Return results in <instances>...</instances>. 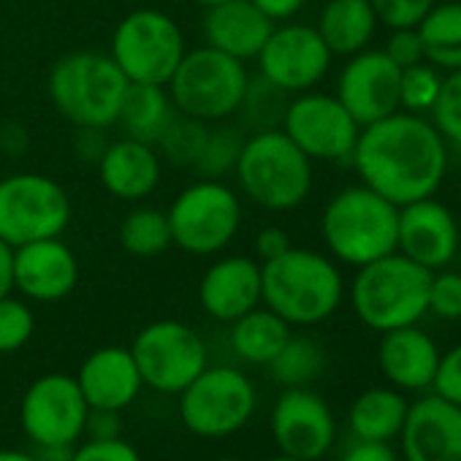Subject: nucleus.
<instances>
[{"instance_id": "aec40b11", "label": "nucleus", "mask_w": 461, "mask_h": 461, "mask_svg": "<svg viewBox=\"0 0 461 461\" xmlns=\"http://www.w3.org/2000/svg\"><path fill=\"white\" fill-rule=\"evenodd\" d=\"M77 283L79 261L60 237L14 248V291L25 299L52 304L66 299Z\"/></svg>"}, {"instance_id": "58836bf2", "label": "nucleus", "mask_w": 461, "mask_h": 461, "mask_svg": "<svg viewBox=\"0 0 461 461\" xmlns=\"http://www.w3.org/2000/svg\"><path fill=\"white\" fill-rule=\"evenodd\" d=\"M429 312L445 321L461 318V272L437 269L429 280Z\"/></svg>"}, {"instance_id": "6e6552de", "label": "nucleus", "mask_w": 461, "mask_h": 461, "mask_svg": "<svg viewBox=\"0 0 461 461\" xmlns=\"http://www.w3.org/2000/svg\"><path fill=\"white\" fill-rule=\"evenodd\" d=\"M171 242L190 256H217L237 240L242 201L222 179L198 176L168 206Z\"/></svg>"}, {"instance_id": "6ab92c4d", "label": "nucleus", "mask_w": 461, "mask_h": 461, "mask_svg": "<svg viewBox=\"0 0 461 461\" xmlns=\"http://www.w3.org/2000/svg\"><path fill=\"white\" fill-rule=\"evenodd\" d=\"M399 437L404 461H461V407L429 393L407 407Z\"/></svg>"}, {"instance_id": "20e7f679", "label": "nucleus", "mask_w": 461, "mask_h": 461, "mask_svg": "<svg viewBox=\"0 0 461 461\" xmlns=\"http://www.w3.org/2000/svg\"><path fill=\"white\" fill-rule=\"evenodd\" d=\"M431 272L402 253L383 256L356 269L350 283V304L356 318L372 331H393L415 326L429 312Z\"/></svg>"}, {"instance_id": "a19ab883", "label": "nucleus", "mask_w": 461, "mask_h": 461, "mask_svg": "<svg viewBox=\"0 0 461 461\" xmlns=\"http://www.w3.org/2000/svg\"><path fill=\"white\" fill-rule=\"evenodd\" d=\"M431 391L461 407V345H456L445 356H439Z\"/></svg>"}, {"instance_id": "37998d69", "label": "nucleus", "mask_w": 461, "mask_h": 461, "mask_svg": "<svg viewBox=\"0 0 461 461\" xmlns=\"http://www.w3.org/2000/svg\"><path fill=\"white\" fill-rule=\"evenodd\" d=\"M383 52L396 68H410L415 63H423V44L415 28H396L391 31Z\"/></svg>"}, {"instance_id": "f704fd0d", "label": "nucleus", "mask_w": 461, "mask_h": 461, "mask_svg": "<svg viewBox=\"0 0 461 461\" xmlns=\"http://www.w3.org/2000/svg\"><path fill=\"white\" fill-rule=\"evenodd\" d=\"M288 93L275 87L269 79H264L261 74L253 79L250 77V85H248V93H245V101L240 106L237 114H245L248 125L253 131H269V128H280L283 125V114H285V106H288Z\"/></svg>"}, {"instance_id": "4d7b16f0", "label": "nucleus", "mask_w": 461, "mask_h": 461, "mask_svg": "<svg viewBox=\"0 0 461 461\" xmlns=\"http://www.w3.org/2000/svg\"><path fill=\"white\" fill-rule=\"evenodd\" d=\"M136 4H149V0H136Z\"/></svg>"}, {"instance_id": "0eeeda50", "label": "nucleus", "mask_w": 461, "mask_h": 461, "mask_svg": "<svg viewBox=\"0 0 461 461\" xmlns=\"http://www.w3.org/2000/svg\"><path fill=\"white\" fill-rule=\"evenodd\" d=\"M248 85L250 74L242 60L203 44L185 52L166 87L179 114L201 122H222L240 112Z\"/></svg>"}, {"instance_id": "412c9836", "label": "nucleus", "mask_w": 461, "mask_h": 461, "mask_svg": "<svg viewBox=\"0 0 461 461\" xmlns=\"http://www.w3.org/2000/svg\"><path fill=\"white\" fill-rule=\"evenodd\" d=\"M198 302L220 323H234L261 307V261L250 256L217 258L198 283Z\"/></svg>"}, {"instance_id": "49530a36", "label": "nucleus", "mask_w": 461, "mask_h": 461, "mask_svg": "<svg viewBox=\"0 0 461 461\" xmlns=\"http://www.w3.org/2000/svg\"><path fill=\"white\" fill-rule=\"evenodd\" d=\"M106 144H109V139L104 136V128H77L74 149H77L79 160L98 163L104 149H106Z\"/></svg>"}, {"instance_id": "423d86ee", "label": "nucleus", "mask_w": 461, "mask_h": 461, "mask_svg": "<svg viewBox=\"0 0 461 461\" xmlns=\"http://www.w3.org/2000/svg\"><path fill=\"white\" fill-rule=\"evenodd\" d=\"M128 79L104 52H71L60 58L47 79L50 98L63 120L77 128L117 125Z\"/></svg>"}, {"instance_id": "7c9ffc66", "label": "nucleus", "mask_w": 461, "mask_h": 461, "mask_svg": "<svg viewBox=\"0 0 461 461\" xmlns=\"http://www.w3.org/2000/svg\"><path fill=\"white\" fill-rule=\"evenodd\" d=\"M120 245L128 256L136 258H155L166 253L174 245L168 214L152 206L131 209L120 222Z\"/></svg>"}, {"instance_id": "e433bc0d", "label": "nucleus", "mask_w": 461, "mask_h": 461, "mask_svg": "<svg viewBox=\"0 0 461 461\" xmlns=\"http://www.w3.org/2000/svg\"><path fill=\"white\" fill-rule=\"evenodd\" d=\"M429 114V122L447 141V147H461V68L442 77L437 101Z\"/></svg>"}, {"instance_id": "c756f323", "label": "nucleus", "mask_w": 461, "mask_h": 461, "mask_svg": "<svg viewBox=\"0 0 461 461\" xmlns=\"http://www.w3.org/2000/svg\"><path fill=\"white\" fill-rule=\"evenodd\" d=\"M415 31L420 36L426 63L445 74L461 68V0L434 4Z\"/></svg>"}, {"instance_id": "5701e85b", "label": "nucleus", "mask_w": 461, "mask_h": 461, "mask_svg": "<svg viewBox=\"0 0 461 461\" xmlns=\"http://www.w3.org/2000/svg\"><path fill=\"white\" fill-rule=\"evenodd\" d=\"M275 23L258 12L250 0H225V4L203 9V44L230 55L242 63L256 60L261 47L267 44Z\"/></svg>"}, {"instance_id": "f257e3e1", "label": "nucleus", "mask_w": 461, "mask_h": 461, "mask_svg": "<svg viewBox=\"0 0 461 461\" xmlns=\"http://www.w3.org/2000/svg\"><path fill=\"white\" fill-rule=\"evenodd\" d=\"M350 163L361 185L404 206L439 190L450 147L426 117L393 112L361 128Z\"/></svg>"}, {"instance_id": "864d4df0", "label": "nucleus", "mask_w": 461, "mask_h": 461, "mask_svg": "<svg viewBox=\"0 0 461 461\" xmlns=\"http://www.w3.org/2000/svg\"><path fill=\"white\" fill-rule=\"evenodd\" d=\"M272 461H304V458H294V456H283V453H280V456L272 458Z\"/></svg>"}, {"instance_id": "dca6fc26", "label": "nucleus", "mask_w": 461, "mask_h": 461, "mask_svg": "<svg viewBox=\"0 0 461 461\" xmlns=\"http://www.w3.org/2000/svg\"><path fill=\"white\" fill-rule=\"evenodd\" d=\"M272 434L283 456L318 461L334 445L337 423L321 393L307 385L285 388L272 410Z\"/></svg>"}, {"instance_id": "c03bdc74", "label": "nucleus", "mask_w": 461, "mask_h": 461, "mask_svg": "<svg viewBox=\"0 0 461 461\" xmlns=\"http://www.w3.org/2000/svg\"><path fill=\"white\" fill-rule=\"evenodd\" d=\"M253 248H256V261L267 264V261L280 258V256H283L285 250H291L294 245H291L288 230H283L280 225H267V228H261L258 234H256Z\"/></svg>"}, {"instance_id": "f3484780", "label": "nucleus", "mask_w": 461, "mask_h": 461, "mask_svg": "<svg viewBox=\"0 0 461 461\" xmlns=\"http://www.w3.org/2000/svg\"><path fill=\"white\" fill-rule=\"evenodd\" d=\"M461 245L456 214L434 195L399 206L396 253L415 261L418 267L437 272L447 269Z\"/></svg>"}, {"instance_id": "9b49d317", "label": "nucleus", "mask_w": 461, "mask_h": 461, "mask_svg": "<svg viewBox=\"0 0 461 461\" xmlns=\"http://www.w3.org/2000/svg\"><path fill=\"white\" fill-rule=\"evenodd\" d=\"M256 385L234 366H206L182 393L179 418L187 431L217 439L240 431L256 412Z\"/></svg>"}, {"instance_id": "a18cd8bd", "label": "nucleus", "mask_w": 461, "mask_h": 461, "mask_svg": "<svg viewBox=\"0 0 461 461\" xmlns=\"http://www.w3.org/2000/svg\"><path fill=\"white\" fill-rule=\"evenodd\" d=\"M120 410H101V407H90L87 420H85V431L90 434V439H114L120 437Z\"/></svg>"}, {"instance_id": "a878e982", "label": "nucleus", "mask_w": 461, "mask_h": 461, "mask_svg": "<svg viewBox=\"0 0 461 461\" xmlns=\"http://www.w3.org/2000/svg\"><path fill=\"white\" fill-rule=\"evenodd\" d=\"M377 14L369 0H326L315 31L331 55L350 58L369 50L377 33Z\"/></svg>"}, {"instance_id": "8fccbe9b", "label": "nucleus", "mask_w": 461, "mask_h": 461, "mask_svg": "<svg viewBox=\"0 0 461 461\" xmlns=\"http://www.w3.org/2000/svg\"><path fill=\"white\" fill-rule=\"evenodd\" d=\"M14 291V248L0 240V299Z\"/></svg>"}, {"instance_id": "ddd939ff", "label": "nucleus", "mask_w": 461, "mask_h": 461, "mask_svg": "<svg viewBox=\"0 0 461 461\" xmlns=\"http://www.w3.org/2000/svg\"><path fill=\"white\" fill-rule=\"evenodd\" d=\"M283 133L315 163H345L350 160L361 125L329 93H299L288 101L283 114Z\"/></svg>"}, {"instance_id": "c9c22d12", "label": "nucleus", "mask_w": 461, "mask_h": 461, "mask_svg": "<svg viewBox=\"0 0 461 461\" xmlns=\"http://www.w3.org/2000/svg\"><path fill=\"white\" fill-rule=\"evenodd\" d=\"M439 85H442L439 68H434L426 60L415 63L410 68H402V74H399V112L426 117L437 101Z\"/></svg>"}, {"instance_id": "9d476101", "label": "nucleus", "mask_w": 461, "mask_h": 461, "mask_svg": "<svg viewBox=\"0 0 461 461\" xmlns=\"http://www.w3.org/2000/svg\"><path fill=\"white\" fill-rule=\"evenodd\" d=\"M71 222L66 187L44 174L25 171L0 179V240L12 248L60 237Z\"/></svg>"}, {"instance_id": "f03ea898", "label": "nucleus", "mask_w": 461, "mask_h": 461, "mask_svg": "<svg viewBox=\"0 0 461 461\" xmlns=\"http://www.w3.org/2000/svg\"><path fill=\"white\" fill-rule=\"evenodd\" d=\"M342 299V272L323 253L291 248L261 264V304L288 326H318L339 310Z\"/></svg>"}, {"instance_id": "1a4fd4ad", "label": "nucleus", "mask_w": 461, "mask_h": 461, "mask_svg": "<svg viewBox=\"0 0 461 461\" xmlns=\"http://www.w3.org/2000/svg\"><path fill=\"white\" fill-rule=\"evenodd\" d=\"M187 52L182 28L160 9L141 6L125 14L114 33L109 58L136 85H168Z\"/></svg>"}, {"instance_id": "6e6d98bb", "label": "nucleus", "mask_w": 461, "mask_h": 461, "mask_svg": "<svg viewBox=\"0 0 461 461\" xmlns=\"http://www.w3.org/2000/svg\"><path fill=\"white\" fill-rule=\"evenodd\" d=\"M458 203H461V179H458Z\"/></svg>"}, {"instance_id": "09e8293b", "label": "nucleus", "mask_w": 461, "mask_h": 461, "mask_svg": "<svg viewBox=\"0 0 461 461\" xmlns=\"http://www.w3.org/2000/svg\"><path fill=\"white\" fill-rule=\"evenodd\" d=\"M250 4L277 25V23H291L304 9L307 0H250Z\"/></svg>"}, {"instance_id": "cd10ccee", "label": "nucleus", "mask_w": 461, "mask_h": 461, "mask_svg": "<svg viewBox=\"0 0 461 461\" xmlns=\"http://www.w3.org/2000/svg\"><path fill=\"white\" fill-rule=\"evenodd\" d=\"M407 407L410 402L399 388H369L350 407V431L356 439L391 442L393 437H399L404 426Z\"/></svg>"}, {"instance_id": "473e14b6", "label": "nucleus", "mask_w": 461, "mask_h": 461, "mask_svg": "<svg viewBox=\"0 0 461 461\" xmlns=\"http://www.w3.org/2000/svg\"><path fill=\"white\" fill-rule=\"evenodd\" d=\"M209 136V122L193 120L187 114H176L171 120V125L163 131V136L158 139L155 149L160 152V158H166L174 166H195L203 144Z\"/></svg>"}, {"instance_id": "72a5a7b5", "label": "nucleus", "mask_w": 461, "mask_h": 461, "mask_svg": "<svg viewBox=\"0 0 461 461\" xmlns=\"http://www.w3.org/2000/svg\"><path fill=\"white\" fill-rule=\"evenodd\" d=\"M245 136L240 128L234 125H220V128H209L206 144L195 160V171L203 179H222L228 171L237 168L240 152H242Z\"/></svg>"}, {"instance_id": "ea45409f", "label": "nucleus", "mask_w": 461, "mask_h": 461, "mask_svg": "<svg viewBox=\"0 0 461 461\" xmlns=\"http://www.w3.org/2000/svg\"><path fill=\"white\" fill-rule=\"evenodd\" d=\"M380 25L388 31L396 28H418V23L431 12L437 0H369Z\"/></svg>"}, {"instance_id": "2f4dec72", "label": "nucleus", "mask_w": 461, "mask_h": 461, "mask_svg": "<svg viewBox=\"0 0 461 461\" xmlns=\"http://www.w3.org/2000/svg\"><path fill=\"white\" fill-rule=\"evenodd\" d=\"M326 369V353L312 337H288L280 353L269 361L272 377L285 388H304Z\"/></svg>"}, {"instance_id": "4c0bfd02", "label": "nucleus", "mask_w": 461, "mask_h": 461, "mask_svg": "<svg viewBox=\"0 0 461 461\" xmlns=\"http://www.w3.org/2000/svg\"><path fill=\"white\" fill-rule=\"evenodd\" d=\"M36 331V318L28 302L4 296L0 299V353H17L31 342Z\"/></svg>"}, {"instance_id": "bb28decb", "label": "nucleus", "mask_w": 461, "mask_h": 461, "mask_svg": "<svg viewBox=\"0 0 461 461\" xmlns=\"http://www.w3.org/2000/svg\"><path fill=\"white\" fill-rule=\"evenodd\" d=\"M176 114L179 112H176L166 85H136V82H131L125 90L122 106H120L117 125L131 139L158 144V139L163 136V131L171 125V120Z\"/></svg>"}, {"instance_id": "f8f14e48", "label": "nucleus", "mask_w": 461, "mask_h": 461, "mask_svg": "<svg viewBox=\"0 0 461 461\" xmlns=\"http://www.w3.org/2000/svg\"><path fill=\"white\" fill-rule=\"evenodd\" d=\"M131 353L144 385L160 393H182L209 366L203 339L179 321H155L144 326L136 334Z\"/></svg>"}, {"instance_id": "393cba45", "label": "nucleus", "mask_w": 461, "mask_h": 461, "mask_svg": "<svg viewBox=\"0 0 461 461\" xmlns=\"http://www.w3.org/2000/svg\"><path fill=\"white\" fill-rule=\"evenodd\" d=\"M437 342L415 326L385 331L377 348V364L385 380L399 391H426L434 383L439 364Z\"/></svg>"}, {"instance_id": "39448f33", "label": "nucleus", "mask_w": 461, "mask_h": 461, "mask_svg": "<svg viewBox=\"0 0 461 461\" xmlns=\"http://www.w3.org/2000/svg\"><path fill=\"white\" fill-rule=\"evenodd\" d=\"M234 174L242 193L269 212H291L312 193V160L283 128L245 136Z\"/></svg>"}, {"instance_id": "a211bd4d", "label": "nucleus", "mask_w": 461, "mask_h": 461, "mask_svg": "<svg viewBox=\"0 0 461 461\" xmlns=\"http://www.w3.org/2000/svg\"><path fill=\"white\" fill-rule=\"evenodd\" d=\"M399 74L383 50H364L342 66L334 95L364 128L399 112Z\"/></svg>"}, {"instance_id": "4be33fe9", "label": "nucleus", "mask_w": 461, "mask_h": 461, "mask_svg": "<svg viewBox=\"0 0 461 461\" xmlns=\"http://www.w3.org/2000/svg\"><path fill=\"white\" fill-rule=\"evenodd\" d=\"M95 166H98V179L104 190L128 203L144 201L147 195H152L163 174L160 152L155 149V144H147L131 136L109 141Z\"/></svg>"}, {"instance_id": "5fc2aeb1", "label": "nucleus", "mask_w": 461, "mask_h": 461, "mask_svg": "<svg viewBox=\"0 0 461 461\" xmlns=\"http://www.w3.org/2000/svg\"><path fill=\"white\" fill-rule=\"evenodd\" d=\"M214 461H240V458H214Z\"/></svg>"}, {"instance_id": "79ce46f5", "label": "nucleus", "mask_w": 461, "mask_h": 461, "mask_svg": "<svg viewBox=\"0 0 461 461\" xmlns=\"http://www.w3.org/2000/svg\"><path fill=\"white\" fill-rule=\"evenodd\" d=\"M71 461H141L136 447L122 437L114 439H87L71 453Z\"/></svg>"}, {"instance_id": "3c124183", "label": "nucleus", "mask_w": 461, "mask_h": 461, "mask_svg": "<svg viewBox=\"0 0 461 461\" xmlns=\"http://www.w3.org/2000/svg\"><path fill=\"white\" fill-rule=\"evenodd\" d=\"M0 461H36V456L25 450H0Z\"/></svg>"}, {"instance_id": "603ef678", "label": "nucleus", "mask_w": 461, "mask_h": 461, "mask_svg": "<svg viewBox=\"0 0 461 461\" xmlns=\"http://www.w3.org/2000/svg\"><path fill=\"white\" fill-rule=\"evenodd\" d=\"M195 6H201V9H209V6H217V4H225V0H193Z\"/></svg>"}, {"instance_id": "de8ad7c7", "label": "nucleus", "mask_w": 461, "mask_h": 461, "mask_svg": "<svg viewBox=\"0 0 461 461\" xmlns=\"http://www.w3.org/2000/svg\"><path fill=\"white\" fill-rule=\"evenodd\" d=\"M342 461H396V453L388 442H377V439H356Z\"/></svg>"}, {"instance_id": "2eb2a0df", "label": "nucleus", "mask_w": 461, "mask_h": 461, "mask_svg": "<svg viewBox=\"0 0 461 461\" xmlns=\"http://www.w3.org/2000/svg\"><path fill=\"white\" fill-rule=\"evenodd\" d=\"M258 74L288 95L312 90L331 68L334 55L312 25L280 23L258 52Z\"/></svg>"}, {"instance_id": "b1692460", "label": "nucleus", "mask_w": 461, "mask_h": 461, "mask_svg": "<svg viewBox=\"0 0 461 461\" xmlns=\"http://www.w3.org/2000/svg\"><path fill=\"white\" fill-rule=\"evenodd\" d=\"M77 383L85 402L101 410H125L144 388L131 348L120 345L98 348L90 353L79 366Z\"/></svg>"}, {"instance_id": "7ed1b4c3", "label": "nucleus", "mask_w": 461, "mask_h": 461, "mask_svg": "<svg viewBox=\"0 0 461 461\" xmlns=\"http://www.w3.org/2000/svg\"><path fill=\"white\" fill-rule=\"evenodd\" d=\"M399 206L366 185H350L334 193L321 217V237L334 261L364 267L396 253Z\"/></svg>"}, {"instance_id": "4468645a", "label": "nucleus", "mask_w": 461, "mask_h": 461, "mask_svg": "<svg viewBox=\"0 0 461 461\" xmlns=\"http://www.w3.org/2000/svg\"><path fill=\"white\" fill-rule=\"evenodd\" d=\"M90 404L85 402L77 377L52 372L31 383L23 396L20 420L28 439L41 445H74L85 434Z\"/></svg>"}, {"instance_id": "c85d7f7f", "label": "nucleus", "mask_w": 461, "mask_h": 461, "mask_svg": "<svg viewBox=\"0 0 461 461\" xmlns=\"http://www.w3.org/2000/svg\"><path fill=\"white\" fill-rule=\"evenodd\" d=\"M288 337L291 326L269 307H256L230 323V348L242 361L256 366H269Z\"/></svg>"}]
</instances>
